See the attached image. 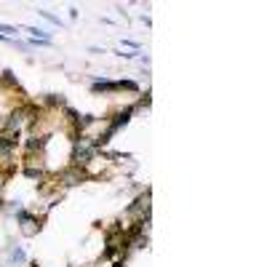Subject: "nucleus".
I'll return each instance as SVG.
<instances>
[{
  "mask_svg": "<svg viewBox=\"0 0 267 267\" xmlns=\"http://www.w3.org/2000/svg\"><path fill=\"white\" fill-rule=\"evenodd\" d=\"M91 155H94V147L86 144V142L75 147V163H88V158H91Z\"/></svg>",
  "mask_w": 267,
  "mask_h": 267,
  "instance_id": "1",
  "label": "nucleus"
}]
</instances>
